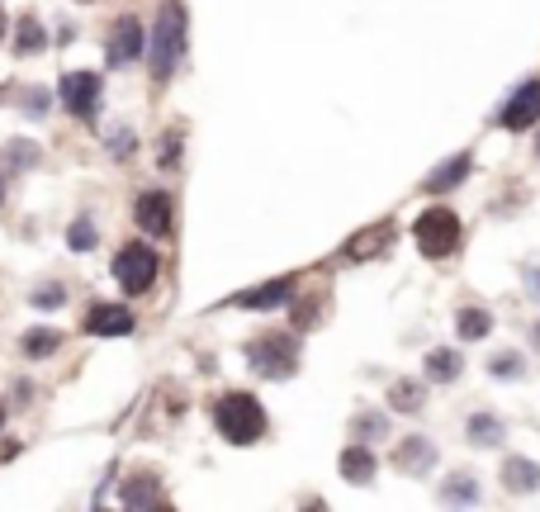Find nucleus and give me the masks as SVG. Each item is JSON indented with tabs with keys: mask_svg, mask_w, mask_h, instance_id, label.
<instances>
[{
	"mask_svg": "<svg viewBox=\"0 0 540 512\" xmlns=\"http://www.w3.org/2000/svg\"><path fill=\"white\" fill-rule=\"evenodd\" d=\"M465 432H469V441H474V446H488V451L507 441V427H503V418H498V413H474V418L465 422Z\"/></svg>",
	"mask_w": 540,
	"mask_h": 512,
	"instance_id": "f3484780",
	"label": "nucleus"
},
{
	"mask_svg": "<svg viewBox=\"0 0 540 512\" xmlns=\"http://www.w3.org/2000/svg\"><path fill=\"white\" fill-rule=\"evenodd\" d=\"M0 204H5V176H0Z\"/></svg>",
	"mask_w": 540,
	"mask_h": 512,
	"instance_id": "4c0bfd02",
	"label": "nucleus"
},
{
	"mask_svg": "<svg viewBox=\"0 0 540 512\" xmlns=\"http://www.w3.org/2000/svg\"><path fill=\"white\" fill-rule=\"evenodd\" d=\"M180 53H185V10L171 0V5H162L157 29H152V81H166L176 72Z\"/></svg>",
	"mask_w": 540,
	"mask_h": 512,
	"instance_id": "7ed1b4c3",
	"label": "nucleus"
},
{
	"mask_svg": "<svg viewBox=\"0 0 540 512\" xmlns=\"http://www.w3.org/2000/svg\"><path fill=\"white\" fill-rule=\"evenodd\" d=\"M294 275H280V280H266V285H256L247 294H233V309H285L289 299H294Z\"/></svg>",
	"mask_w": 540,
	"mask_h": 512,
	"instance_id": "9b49d317",
	"label": "nucleus"
},
{
	"mask_svg": "<svg viewBox=\"0 0 540 512\" xmlns=\"http://www.w3.org/2000/svg\"><path fill=\"white\" fill-rule=\"evenodd\" d=\"M455 332H460V342H484L488 332H493V313L479 309V304H465V309L455 313Z\"/></svg>",
	"mask_w": 540,
	"mask_h": 512,
	"instance_id": "a211bd4d",
	"label": "nucleus"
},
{
	"mask_svg": "<svg viewBox=\"0 0 540 512\" xmlns=\"http://www.w3.org/2000/svg\"><path fill=\"white\" fill-rule=\"evenodd\" d=\"M19 451H24V441H15V437H5L0 441V465H10V460L19 456Z\"/></svg>",
	"mask_w": 540,
	"mask_h": 512,
	"instance_id": "2f4dec72",
	"label": "nucleus"
},
{
	"mask_svg": "<svg viewBox=\"0 0 540 512\" xmlns=\"http://www.w3.org/2000/svg\"><path fill=\"white\" fill-rule=\"evenodd\" d=\"M128 147H133L128 128H114V133H109V152H114V157H128Z\"/></svg>",
	"mask_w": 540,
	"mask_h": 512,
	"instance_id": "7c9ffc66",
	"label": "nucleus"
},
{
	"mask_svg": "<svg viewBox=\"0 0 540 512\" xmlns=\"http://www.w3.org/2000/svg\"><path fill=\"white\" fill-rule=\"evenodd\" d=\"M24 110L34 114V119L38 114H48V91H24Z\"/></svg>",
	"mask_w": 540,
	"mask_h": 512,
	"instance_id": "c756f323",
	"label": "nucleus"
},
{
	"mask_svg": "<svg viewBox=\"0 0 540 512\" xmlns=\"http://www.w3.org/2000/svg\"><path fill=\"white\" fill-rule=\"evenodd\" d=\"M133 219H138V228L152 233V238H171V228H176V204H171L166 190H143L138 204H133Z\"/></svg>",
	"mask_w": 540,
	"mask_h": 512,
	"instance_id": "0eeeda50",
	"label": "nucleus"
},
{
	"mask_svg": "<svg viewBox=\"0 0 540 512\" xmlns=\"http://www.w3.org/2000/svg\"><path fill=\"white\" fill-rule=\"evenodd\" d=\"M214 427L223 441L252 446V441L266 437V408H261V399L247 394V389H228V394L214 403Z\"/></svg>",
	"mask_w": 540,
	"mask_h": 512,
	"instance_id": "f257e3e1",
	"label": "nucleus"
},
{
	"mask_svg": "<svg viewBox=\"0 0 540 512\" xmlns=\"http://www.w3.org/2000/svg\"><path fill=\"white\" fill-rule=\"evenodd\" d=\"M48 48V34H43V24H38V15H19L15 24V53L19 57H34Z\"/></svg>",
	"mask_w": 540,
	"mask_h": 512,
	"instance_id": "412c9836",
	"label": "nucleus"
},
{
	"mask_svg": "<svg viewBox=\"0 0 540 512\" xmlns=\"http://www.w3.org/2000/svg\"><path fill=\"white\" fill-rule=\"evenodd\" d=\"M540 119V81H526L522 91L507 100V110L498 114V124L512 128V133H522V128H531Z\"/></svg>",
	"mask_w": 540,
	"mask_h": 512,
	"instance_id": "f8f14e48",
	"label": "nucleus"
},
{
	"mask_svg": "<svg viewBox=\"0 0 540 512\" xmlns=\"http://www.w3.org/2000/svg\"><path fill=\"white\" fill-rule=\"evenodd\" d=\"M100 95H105V86H100V76L95 72H67L62 76V105H67V114L86 119V124L100 114Z\"/></svg>",
	"mask_w": 540,
	"mask_h": 512,
	"instance_id": "423d86ee",
	"label": "nucleus"
},
{
	"mask_svg": "<svg viewBox=\"0 0 540 512\" xmlns=\"http://www.w3.org/2000/svg\"><path fill=\"white\" fill-rule=\"evenodd\" d=\"M441 498L446 503H479V479L474 475H450L441 484Z\"/></svg>",
	"mask_w": 540,
	"mask_h": 512,
	"instance_id": "b1692460",
	"label": "nucleus"
},
{
	"mask_svg": "<svg viewBox=\"0 0 540 512\" xmlns=\"http://www.w3.org/2000/svg\"><path fill=\"white\" fill-rule=\"evenodd\" d=\"M5 34H10V15H5V5H0V43H5Z\"/></svg>",
	"mask_w": 540,
	"mask_h": 512,
	"instance_id": "f704fd0d",
	"label": "nucleus"
},
{
	"mask_svg": "<svg viewBox=\"0 0 540 512\" xmlns=\"http://www.w3.org/2000/svg\"><path fill=\"white\" fill-rule=\"evenodd\" d=\"M81 5H90V0H81Z\"/></svg>",
	"mask_w": 540,
	"mask_h": 512,
	"instance_id": "58836bf2",
	"label": "nucleus"
},
{
	"mask_svg": "<svg viewBox=\"0 0 540 512\" xmlns=\"http://www.w3.org/2000/svg\"><path fill=\"white\" fill-rule=\"evenodd\" d=\"M531 342H536V347H540V323H536V328H531Z\"/></svg>",
	"mask_w": 540,
	"mask_h": 512,
	"instance_id": "c9c22d12",
	"label": "nucleus"
},
{
	"mask_svg": "<svg viewBox=\"0 0 540 512\" xmlns=\"http://www.w3.org/2000/svg\"><path fill=\"white\" fill-rule=\"evenodd\" d=\"M351 432H356V441H379L389 432V422L379 418V413H360V418L351 422Z\"/></svg>",
	"mask_w": 540,
	"mask_h": 512,
	"instance_id": "a878e982",
	"label": "nucleus"
},
{
	"mask_svg": "<svg viewBox=\"0 0 540 512\" xmlns=\"http://www.w3.org/2000/svg\"><path fill=\"white\" fill-rule=\"evenodd\" d=\"M119 498H124L128 508H157V503H166L162 489H157V475H128Z\"/></svg>",
	"mask_w": 540,
	"mask_h": 512,
	"instance_id": "6ab92c4d",
	"label": "nucleus"
},
{
	"mask_svg": "<svg viewBox=\"0 0 540 512\" xmlns=\"http://www.w3.org/2000/svg\"><path fill=\"white\" fill-rule=\"evenodd\" d=\"M460 370H465L460 351H450V347L427 351V380H436V384H455V380H460Z\"/></svg>",
	"mask_w": 540,
	"mask_h": 512,
	"instance_id": "aec40b11",
	"label": "nucleus"
},
{
	"mask_svg": "<svg viewBox=\"0 0 540 512\" xmlns=\"http://www.w3.org/2000/svg\"><path fill=\"white\" fill-rule=\"evenodd\" d=\"M5 413H10V408H5V403H0V427H5Z\"/></svg>",
	"mask_w": 540,
	"mask_h": 512,
	"instance_id": "e433bc0d",
	"label": "nucleus"
},
{
	"mask_svg": "<svg viewBox=\"0 0 540 512\" xmlns=\"http://www.w3.org/2000/svg\"><path fill=\"white\" fill-rule=\"evenodd\" d=\"M389 403H394L398 413H422L427 389H422L417 380H394V384H389Z\"/></svg>",
	"mask_w": 540,
	"mask_h": 512,
	"instance_id": "4be33fe9",
	"label": "nucleus"
},
{
	"mask_svg": "<svg viewBox=\"0 0 540 512\" xmlns=\"http://www.w3.org/2000/svg\"><path fill=\"white\" fill-rule=\"evenodd\" d=\"M436 465V446L427 437H403L394 446V470L398 475H427Z\"/></svg>",
	"mask_w": 540,
	"mask_h": 512,
	"instance_id": "ddd939ff",
	"label": "nucleus"
},
{
	"mask_svg": "<svg viewBox=\"0 0 540 512\" xmlns=\"http://www.w3.org/2000/svg\"><path fill=\"white\" fill-rule=\"evenodd\" d=\"M465 176H469V152H455L450 162H441L432 176L422 181V190H427V195H446V190H455Z\"/></svg>",
	"mask_w": 540,
	"mask_h": 512,
	"instance_id": "dca6fc26",
	"label": "nucleus"
},
{
	"mask_svg": "<svg viewBox=\"0 0 540 512\" xmlns=\"http://www.w3.org/2000/svg\"><path fill=\"white\" fill-rule=\"evenodd\" d=\"M337 470H342L346 484H370L375 479V451L360 441V446H346L342 460H337Z\"/></svg>",
	"mask_w": 540,
	"mask_h": 512,
	"instance_id": "2eb2a0df",
	"label": "nucleus"
},
{
	"mask_svg": "<svg viewBox=\"0 0 540 512\" xmlns=\"http://www.w3.org/2000/svg\"><path fill=\"white\" fill-rule=\"evenodd\" d=\"M138 53H143V24L138 15H119L109 29V67H128Z\"/></svg>",
	"mask_w": 540,
	"mask_h": 512,
	"instance_id": "9d476101",
	"label": "nucleus"
},
{
	"mask_svg": "<svg viewBox=\"0 0 540 512\" xmlns=\"http://www.w3.org/2000/svg\"><path fill=\"white\" fill-rule=\"evenodd\" d=\"M503 484L507 494H536L540 489V465L526 456H507L503 460Z\"/></svg>",
	"mask_w": 540,
	"mask_h": 512,
	"instance_id": "4468645a",
	"label": "nucleus"
},
{
	"mask_svg": "<svg viewBox=\"0 0 540 512\" xmlns=\"http://www.w3.org/2000/svg\"><path fill=\"white\" fill-rule=\"evenodd\" d=\"M394 238H398V228L389 219H379V223H370V228H360L356 238L342 247V256L346 261H375V256H384L394 247Z\"/></svg>",
	"mask_w": 540,
	"mask_h": 512,
	"instance_id": "6e6552de",
	"label": "nucleus"
},
{
	"mask_svg": "<svg viewBox=\"0 0 540 512\" xmlns=\"http://www.w3.org/2000/svg\"><path fill=\"white\" fill-rule=\"evenodd\" d=\"M247 361L266 380H289L299 366V337L294 332H266V337L247 342Z\"/></svg>",
	"mask_w": 540,
	"mask_h": 512,
	"instance_id": "20e7f679",
	"label": "nucleus"
},
{
	"mask_svg": "<svg viewBox=\"0 0 540 512\" xmlns=\"http://www.w3.org/2000/svg\"><path fill=\"white\" fill-rule=\"evenodd\" d=\"M526 290H531V299H540V271L536 266H526Z\"/></svg>",
	"mask_w": 540,
	"mask_h": 512,
	"instance_id": "72a5a7b5",
	"label": "nucleus"
},
{
	"mask_svg": "<svg viewBox=\"0 0 540 512\" xmlns=\"http://www.w3.org/2000/svg\"><path fill=\"white\" fill-rule=\"evenodd\" d=\"M57 347H62V332H53V328L24 332V342H19V351H24L29 361H43V356H53Z\"/></svg>",
	"mask_w": 540,
	"mask_h": 512,
	"instance_id": "5701e85b",
	"label": "nucleus"
},
{
	"mask_svg": "<svg viewBox=\"0 0 540 512\" xmlns=\"http://www.w3.org/2000/svg\"><path fill=\"white\" fill-rule=\"evenodd\" d=\"M81 328L90 337H128L138 323H133V309H124V304H90Z\"/></svg>",
	"mask_w": 540,
	"mask_h": 512,
	"instance_id": "1a4fd4ad",
	"label": "nucleus"
},
{
	"mask_svg": "<svg viewBox=\"0 0 540 512\" xmlns=\"http://www.w3.org/2000/svg\"><path fill=\"white\" fill-rule=\"evenodd\" d=\"M5 162H10V166H34V162H38V147L19 138V143L5 147Z\"/></svg>",
	"mask_w": 540,
	"mask_h": 512,
	"instance_id": "c85d7f7f",
	"label": "nucleus"
},
{
	"mask_svg": "<svg viewBox=\"0 0 540 512\" xmlns=\"http://www.w3.org/2000/svg\"><path fill=\"white\" fill-rule=\"evenodd\" d=\"M157 271H162V256L147 242H124L114 256V280L124 285V294H147L157 285Z\"/></svg>",
	"mask_w": 540,
	"mask_h": 512,
	"instance_id": "39448f33",
	"label": "nucleus"
},
{
	"mask_svg": "<svg viewBox=\"0 0 540 512\" xmlns=\"http://www.w3.org/2000/svg\"><path fill=\"white\" fill-rule=\"evenodd\" d=\"M488 370H493L498 380H522V375H526V361H522V351H498V356L488 361Z\"/></svg>",
	"mask_w": 540,
	"mask_h": 512,
	"instance_id": "393cba45",
	"label": "nucleus"
},
{
	"mask_svg": "<svg viewBox=\"0 0 540 512\" xmlns=\"http://www.w3.org/2000/svg\"><path fill=\"white\" fill-rule=\"evenodd\" d=\"M413 242L427 261H446V256H455V247H460V219H455L450 209H441V204H432V209L417 214Z\"/></svg>",
	"mask_w": 540,
	"mask_h": 512,
	"instance_id": "f03ea898",
	"label": "nucleus"
},
{
	"mask_svg": "<svg viewBox=\"0 0 540 512\" xmlns=\"http://www.w3.org/2000/svg\"><path fill=\"white\" fill-rule=\"evenodd\" d=\"M176 157H180V143H176V138H171V133H166V147H162V166H171V162H176Z\"/></svg>",
	"mask_w": 540,
	"mask_h": 512,
	"instance_id": "473e14b6",
	"label": "nucleus"
},
{
	"mask_svg": "<svg viewBox=\"0 0 540 512\" xmlns=\"http://www.w3.org/2000/svg\"><path fill=\"white\" fill-rule=\"evenodd\" d=\"M95 238H100V233H95V223H90V219H76L72 228H67V242H72V252H90V247H95Z\"/></svg>",
	"mask_w": 540,
	"mask_h": 512,
	"instance_id": "bb28decb",
	"label": "nucleus"
},
{
	"mask_svg": "<svg viewBox=\"0 0 540 512\" xmlns=\"http://www.w3.org/2000/svg\"><path fill=\"white\" fill-rule=\"evenodd\" d=\"M29 299H34V309H62L67 304V290L62 285H38Z\"/></svg>",
	"mask_w": 540,
	"mask_h": 512,
	"instance_id": "cd10ccee",
	"label": "nucleus"
}]
</instances>
